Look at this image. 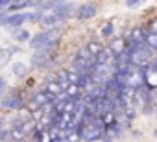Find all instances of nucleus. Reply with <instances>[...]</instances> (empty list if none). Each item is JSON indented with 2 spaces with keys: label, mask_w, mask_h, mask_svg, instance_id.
<instances>
[{
  "label": "nucleus",
  "mask_w": 157,
  "mask_h": 142,
  "mask_svg": "<svg viewBox=\"0 0 157 142\" xmlns=\"http://www.w3.org/2000/svg\"><path fill=\"white\" fill-rule=\"evenodd\" d=\"M54 43V32H41V33H37L33 39H32V43H30V46H33V48H44V46H48V44H52Z\"/></svg>",
  "instance_id": "f257e3e1"
},
{
  "label": "nucleus",
  "mask_w": 157,
  "mask_h": 142,
  "mask_svg": "<svg viewBox=\"0 0 157 142\" xmlns=\"http://www.w3.org/2000/svg\"><path fill=\"white\" fill-rule=\"evenodd\" d=\"M74 11V6L72 4H67V2H56V8H54V15L61 21L65 17H68L70 13Z\"/></svg>",
  "instance_id": "f03ea898"
},
{
  "label": "nucleus",
  "mask_w": 157,
  "mask_h": 142,
  "mask_svg": "<svg viewBox=\"0 0 157 142\" xmlns=\"http://www.w3.org/2000/svg\"><path fill=\"white\" fill-rule=\"evenodd\" d=\"M26 21H28V17L22 15V13H15V15H10V17H2V24L4 26H15V28H19Z\"/></svg>",
  "instance_id": "7ed1b4c3"
},
{
  "label": "nucleus",
  "mask_w": 157,
  "mask_h": 142,
  "mask_svg": "<svg viewBox=\"0 0 157 142\" xmlns=\"http://www.w3.org/2000/svg\"><path fill=\"white\" fill-rule=\"evenodd\" d=\"M96 13V6L94 4H82L78 8V19H89Z\"/></svg>",
  "instance_id": "20e7f679"
},
{
  "label": "nucleus",
  "mask_w": 157,
  "mask_h": 142,
  "mask_svg": "<svg viewBox=\"0 0 157 142\" xmlns=\"http://www.w3.org/2000/svg\"><path fill=\"white\" fill-rule=\"evenodd\" d=\"M151 52H157V32H150L146 33V43H144Z\"/></svg>",
  "instance_id": "39448f33"
},
{
  "label": "nucleus",
  "mask_w": 157,
  "mask_h": 142,
  "mask_svg": "<svg viewBox=\"0 0 157 142\" xmlns=\"http://www.w3.org/2000/svg\"><path fill=\"white\" fill-rule=\"evenodd\" d=\"M41 22H43L44 28H56V24L59 22V19H57L54 13H50V15H44V17L41 19Z\"/></svg>",
  "instance_id": "423d86ee"
},
{
  "label": "nucleus",
  "mask_w": 157,
  "mask_h": 142,
  "mask_svg": "<svg viewBox=\"0 0 157 142\" xmlns=\"http://www.w3.org/2000/svg\"><path fill=\"white\" fill-rule=\"evenodd\" d=\"M22 103H21V98H6L4 100V107H21Z\"/></svg>",
  "instance_id": "0eeeda50"
},
{
  "label": "nucleus",
  "mask_w": 157,
  "mask_h": 142,
  "mask_svg": "<svg viewBox=\"0 0 157 142\" xmlns=\"http://www.w3.org/2000/svg\"><path fill=\"white\" fill-rule=\"evenodd\" d=\"M28 6H32V4H30V2H15V4L10 6V9H11V11H17V9H24V8H28Z\"/></svg>",
  "instance_id": "6e6552de"
},
{
  "label": "nucleus",
  "mask_w": 157,
  "mask_h": 142,
  "mask_svg": "<svg viewBox=\"0 0 157 142\" xmlns=\"http://www.w3.org/2000/svg\"><path fill=\"white\" fill-rule=\"evenodd\" d=\"M24 70H26V65H22V63H17V65L13 66V74H17V76H22V74H24Z\"/></svg>",
  "instance_id": "1a4fd4ad"
},
{
  "label": "nucleus",
  "mask_w": 157,
  "mask_h": 142,
  "mask_svg": "<svg viewBox=\"0 0 157 142\" xmlns=\"http://www.w3.org/2000/svg\"><path fill=\"white\" fill-rule=\"evenodd\" d=\"M28 39H30V33H28V32H24V30H22V32H19V33H17V41H21V43H22V41H28Z\"/></svg>",
  "instance_id": "9d476101"
},
{
  "label": "nucleus",
  "mask_w": 157,
  "mask_h": 142,
  "mask_svg": "<svg viewBox=\"0 0 157 142\" xmlns=\"http://www.w3.org/2000/svg\"><path fill=\"white\" fill-rule=\"evenodd\" d=\"M111 33H113V26L111 24H105V28H102V35L104 37H109Z\"/></svg>",
  "instance_id": "9b49d317"
},
{
  "label": "nucleus",
  "mask_w": 157,
  "mask_h": 142,
  "mask_svg": "<svg viewBox=\"0 0 157 142\" xmlns=\"http://www.w3.org/2000/svg\"><path fill=\"white\" fill-rule=\"evenodd\" d=\"M126 6H128V8H137V6H139V2H128Z\"/></svg>",
  "instance_id": "f8f14e48"
}]
</instances>
